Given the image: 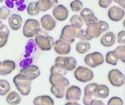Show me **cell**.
<instances>
[{
    "label": "cell",
    "mask_w": 125,
    "mask_h": 105,
    "mask_svg": "<svg viewBox=\"0 0 125 105\" xmlns=\"http://www.w3.org/2000/svg\"><path fill=\"white\" fill-rule=\"evenodd\" d=\"M125 16V10L118 7V6H112L108 10V17L111 20L114 21H119Z\"/></svg>",
    "instance_id": "2e32d148"
},
{
    "label": "cell",
    "mask_w": 125,
    "mask_h": 105,
    "mask_svg": "<svg viewBox=\"0 0 125 105\" xmlns=\"http://www.w3.org/2000/svg\"><path fill=\"white\" fill-rule=\"evenodd\" d=\"M23 20L21 15L17 14L11 15L8 18V23L11 29L13 31H18L22 26Z\"/></svg>",
    "instance_id": "44dd1931"
},
{
    "label": "cell",
    "mask_w": 125,
    "mask_h": 105,
    "mask_svg": "<svg viewBox=\"0 0 125 105\" xmlns=\"http://www.w3.org/2000/svg\"><path fill=\"white\" fill-rule=\"evenodd\" d=\"M27 13L31 16H35L40 13V11L37 7L36 2L32 1L29 4L27 7Z\"/></svg>",
    "instance_id": "1f68e13d"
},
{
    "label": "cell",
    "mask_w": 125,
    "mask_h": 105,
    "mask_svg": "<svg viewBox=\"0 0 125 105\" xmlns=\"http://www.w3.org/2000/svg\"><path fill=\"white\" fill-rule=\"evenodd\" d=\"M114 53L115 56L119 59H120L122 62H125V46L120 45L118 46L114 50Z\"/></svg>",
    "instance_id": "4dcf8cb0"
},
{
    "label": "cell",
    "mask_w": 125,
    "mask_h": 105,
    "mask_svg": "<svg viewBox=\"0 0 125 105\" xmlns=\"http://www.w3.org/2000/svg\"><path fill=\"white\" fill-rule=\"evenodd\" d=\"M40 24L38 20L35 19H28L26 20L23 28V34L26 37L31 38L36 36L40 31Z\"/></svg>",
    "instance_id": "5b68a950"
},
{
    "label": "cell",
    "mask_w": 125,
    "mask_h": 105,
    "mask_svg": "<svg viewBox=\"0 0 125 105\" xmlns=\"http://www.w3.org/2000/svg\"><path fill=\"white\" fill-rule=\"evenodd\" d=\"M70 23L73 28L76 29H81L83 26V20L78 15H74L70 18Z\"/></svg>",
    "instance_id": "83f0119b"
},
{
    "label": "cell",
    "mask_w": 125,
    "mask_h": 105,
    "mask_svg": "<svg viewBox=\"0 0 125 105\" xmlns=\"http://www.w3.org/2000/svg\"><path fill=\"white\" fill-rule=\"evenodd\" d=\"M49 81L51 84V91L53 95L58 99H62L70 86L68 79L60 73L53 72L51 73Z\"/></svg>",
    "instance_id": "6da1fadb"
},
{
    "label": "cell",
    "mask_w": 125,
    "mask_h": 105,
    "mask_svg": "<svg viewBox=\"0 0 125 105\" xmlns=\"http://www.w3.org/2000/svg\"><path fill=\"white\" fill-rule=\"evenodd\" d=\"M109 88L105 85H98L94 91V96L100 99H105L109 96Z\"/></svg>",
    "instance_id": "603a6c76"
},
{
    "label": "cell",
    "mask_w": 125,
    "mask_h": 105,
    "mask_svg": "<svg viewBox=\"0 0 125 105\" xmlns=\"http://www.w3.org/2000/svg\"><path fill=\"white\" fill-rule=\"evenodd\" d=\"M36 44L34 39H30L28 42L27 45L26 46V53L24 55V56L26 58H29V56H30L33 53H34L36 51Z\"/></svg>",
    "instance_id": "f546056e"
},
{
    "label": "cell",
    "mask_w": 125,
    "mask_h": 105,
    "mask_svg": "<svg viewBox=\"0 0 125 105\" xmlns=\"http://www.w3.org/2000/svg\"><path fill=\"white\" fill-rule=\"evenodd\" d=\"M77 37L79 38L81 40H83V41H89L90 39H92V38L88 34L87 31L86 29H81L78 31V34H77Z\"/></svg>",
    "instance_id": "836d02e7"
},
{
    "label": "cell",
    "mask_w": 125,
    "mask_h": 105,
    "mask_svg": "<svg viewBox=\"0 0 125 105\" xmlns=\"http://www.w3.org/2000/svg\"><path fill=\"white\" fill-rule=\"evenodd\" d=\"M108 80L115 87H121L125 83V77L119 69H111L108 73Z\"/></svg>",
    "instance_id": "30bf717a"
},
{
    "label": "cell",
    "mask_w": 125,
    "mask_h": 105,
    "mask_svg": "<svg viewBox=\"0 0 125 105\" xmlns=\"http://www.w3.org/2000/svg\"><path fill=\"white\" fill-rule=\"evenodd\" d=\"M33 104L34 105H54V102L51 96L43 95L35 97Z\"/></svg>",
    "instance_id": "cb8c5ba5"
},
{
    "label": "cell",
    "mask_w": 125,
    "mask_h": 105,
    "mask_svg": "<svg viewBox=\"0 0 125 105\" xmlns=\"http://www.w3.org/2000/svg\"><path fill=\"white\" fill-rule=\"evenodd\" d=\"M75 79L81 83H88L90 82L94 77L93 72L87 67H79L75 70L74 73Z\"/></svg>",
    "instance_id": "52a82bcc"
},
{
    "label": "cell",
    "mask_w": 125,
    "mask_h": 105,
    "mask_svg": "<svg viewBox=\"0 0 125 105\" xmlns=\"http://www.w3.org/2000/svg\"><path fill=\"white\" fill-rule=\"evenodd\" d=\"M65 105H80V104H78V103H77V102H70L66 103Z\"/></svg>",
    "instance_id": "f6af8a7d"
},
{
    "label": "cell",
    "mask_w": 125,
    "mask_h": 105,
    "mask_svg": "<svg viewBox=\"0 0 125 105\" xmlns=\"http://www.w3.org/2000/svg\"><path fill=\"white\" fill-rule=\"evenodd\" d=\"M113 0H99V4L103 8H108L112 3Z\"/></svg>",
    "instance_id": "60d3db41"
},
{
    "label": "cell",
    "mask_w": 125,
    "mask_h": 105,
    "mask_svg": "<svg viewBox=\"0 0 125 105\" xmlns=\"http://www.w3.org/2000/svg\"><path fill=\"white\" fill-rule=\"evenodd\" d=\"M84 62L87 66L92 68H95L103 64L104 57L100 52H94L89 53L85 56Z\"/></svg>",
    "instance_id": "ba28073f"
},
{
    "label": "cell",
    "mask_w": 125,
    "mask_h": 105,
    "mask_svg": "<svg viewBox=\"0 0 125 105\" xmlns=\"http://www.w3.org/2000/svg\"><path fill=\"white\" fill-rule=\"evenodd\" d=\"M91 105H105L102 101H100V100H94L92 102V104Z\"/></svg>",
    "instance_id": "7bdbcfd3"
},
{
    "label": "cell",
    "mask_w": 125,
    "mask_h": 105,
    "mask_svg": "<svg viewBox=\"0 0 125 105\" xmlns=\"http://www.w3.org/2000/svg\"><path fill=\"white\" fill-rule=\"evenodd\" d=\"M100 42L101 44L105 47H111L116 42V36L114 33L111 31L107 32L102 36Z\"/></svg>",
    "instance_id": "7402d4cb"
},
{
    "label": "cell",
    "mask_w": 125,
    "mask_h": 105,
    "mask_svg": "<svg viewBox=\"0 0 125 105\" xmlns=\"http://www.w3.org/2000/svg\"><path fill=\"white\" fill-rule=\"evenodd\" d=\"M69 12L66 7L62 4H59L54 7L53 10V17L59 21H63L68 17Z\"/></svg>",
    "instance_id": "5bb4252c"
},
{
    "label": "cell",
    "mask_w": 125,
    "mask_h": 105,
    "mask_svg": "<svg viewBox=\"0 0 125 105\" xmlns=\"http://www.w3.org/2000/svg\"><path fill=\"white\" fill-rule=\"evenodd\" d=\"M77 34L78 31L76 29L73 28L71 25H67L62 29L60 39L69 44H71L75 42V39L77 37Z\"/></svg>",
    "instance_id": "9c48e42d"
},
{
    "label": "cell",
    "mask_w": 125,
    "mask_h": 105,
    "mask_svg": "<svg viewBox=\"0 0 125 105\" xmlns=\"http://www.w3.org/2000/svg\"><path fill=\"white\" fill-rule=\"evenodd\" d=\"M10 91V85L5 80H0V96H3L8 94Z\"/></svg>",
    "instance_id": "f1b7e54d"
},
{
    "label": "cell",
    "mask_w": 125,
    "mask_h": 105,
    "mask_svg": "<svg viewBox=\"0 0 125 105\" xmlns=\"http://www.w3.org/2000/svg\"><path fill=\"white\" fill-rule=\"evenodd\" d=\"M32 62H33L32 58H26L23 59V60L20 63V67H21V69H22V68H24V67H28V66L31 65Z\"/></svg>",
    "instance_id": "74e56055"
},
{
    "label": "cell",
    "mask_w": 125,
    "mask_h": 105,
    "mask_svg": "<svg viewBox=\"0 0 125 105\" xmlns=\"http://www.w3.org/2000/svg\"><path fill=\"white\" fill-rule=\"evenodd\" d=\"M6 102L10 105H18L21 102V96L16 91H11L7 94Z\"/></svg>",
    "instance_id": "d4e9b609"
},
{
    "label": "cell",
    "mask_w": 125,
    "mask_h": 105,
    "mask_svg": "<svg viewBox=\"0 0 125 105\" xmlns=\"http://www.w3.org/2000/svg\"><path fill=\"white\" fill-rule=\"evenodd\" d=\"M87 29H86L88 34L92 38H97L103 33L108 31L109 25L104 20H98L97 22L87 24Z\"/></svg>",
    "instance_id": "277c9868"
},
{
    "label": "cell",
    "mask_w": 125,
    "mask_h": 105,
    "mask_svg": "<svg viewBox=\"0 0 125 105\" xmlns=\"http://www.w3.org/2000/svg\"><path fill=\"white\" fill-rule=\"evenodd\" d=\"M54 50L56 53L59 55H67L70 52V44L64 42V40L59 39L56 40L54 43Z\"/></svg>",
    "instance_id": "9a60e30c"
},
{
    "label": "cell",
    "mask_w": 125,
    "mask_h": 105,
    "mask_svg": "<svg viewBox=\"0 0 125 105\" xmlns=\"http://www.w3.org/2000/svg\"><path fill=\"white\" fill-rule=\"evenodd\" d=\"M83 7V3L80 0H74L70 3V8L73 12H79Z\"/></svg>",
    "instance_id": "e575fe53"
},
{
    "label": "cell",
    "mask_w": 125,
    "mask_h": 105,
    "mask_svg": "<svg viewBox=\"0 0 125 105\" xmlns=\"http://www.w3.org/2000/svg\"><path fill=\"white\" fill-rule=\"evenodd\" d=\"M42 29L45 31H52L56 27V20L51 15H44L40 19Z\"/></svg>",
    "instance_id": "ac0fdd59"
},
{
    "label": "cell",
    "mask_w": 125,
    "mask_h": 105,
    "mask_svg": "<svg viewBox=\"0 0 125 105\" xmlns=\"http://www.w3.org/2000/svg\"><path fill=\"white\" fill-rule=\"evenodd\" d=\"M13 83L18 92L23 96H28L31 92V81L26 78L21 74H18L13 78Z\"/></svg>",
    "instance_id": "3957f363"
},
{
    "label": "cell",
    "mask_w": 125,
    "mask_h": 105,
    "mask_svg": "<svg viewBox=\"0 0 125 105\" xmlns=\"http://www.w3.org/2000/svg\"><path fill=\"white\" fill-rule=\"evenodd\" d=\"M81 17L84 20V22L86 25L98 21V19L95 16L94 12L89 8L83 9L81 12Z\"/></svg>",
    "instance_id": "d6986e66"
},
{
    "label": "cell",
    "mask_w": 125,
    "mask_h": 105,
    "mask_svg": "<svg viewBox=\"0 0 125 105\" xmlns=\"http://www.w3.org/2000/svg\"><path fill=\"white\" fill-rule=\"evenodd\" d=\"M66 99L70 102L79 101L81 97V89L76 86H72L68 88L65 94Z\"/></svg>",
    "instance_id": "4fadbf2b"
},
{
    "label": "cell",
    "mask_w": 125,
    "mask_h": 105,
    "mask_svg": "<svg viewBox=\"0 0 125 105\" xmlns=\"http://www.w3.org/2000/svg\"><path fill=\"white\" fill-rule=\"evenodd\" d=\"M58 4V0H38L36 5L39 11L45 12L55 7Z\"/></svg>",
    "instance_id": "ffe728a7"
},
{
    "label": "cell",
    "mask_w": 125,
    "mask_h": 105,
    "mask_svg": "<svg viewBox=\"0 0 125 105\" xmlns=\"http://www.w3.org/2000/svg\"><path fill=\"white\" fill-rule=\"evenodd\" d=\"M53 72H57V73H60L63 75H65L67 73V71L64 69H62L61 68L57 67L56 66L53 65L51 68V73H53Z\"/></svg>",
    "instance_id": "f35d334b"
},
{
    "label": "cell",
    "mask_w": 125,
    "mask_h": 105,
    "mask_svg": "<svg viewBox=\"0 0 125 105\" xmlns=\"http://www.w3.org/2000/svg\"><path fill=\"white\" fill-rule=\"evenodd\" d=\"M77 61L73 56H58L55 60V66L66 71H73L75 69Z\"/></svg>",
    "instance_id": "8992f818"
},
{
    "label": "cell",
    "mask_w": 125,
    "mask_h": 105,
    "mask_svg": "<svg viewBox=\"0 0 125 105\" xmlns=\"http://www.w3.org/2000/svg\"><path fill=\"white\" fill-rule=\"evenodd\" d=\"M34 42L36 45L42 50L48 51L52 49V48L54 46V39L49 36V34L43 31L40 30V31L35 36Z\"/></svg>",
    "instance_id": "7a4b0ae2"
},
{
    "label": "cell",
    "mask_w": 125,
    "mask_h": 105,
    "mask_svg": "<svg viewBox=\"0 0 125 105\" xmlns=\"http://www.w3.org/2000/svg\"><path fill=\"white\" fill-rule=\"evenodd\" d=\"M105 61L108 64L113 65V66H116L118 62V58L115 56L114 53V50L109 51L107 54H106V57H105Z\"/></svg>",
    "instance_id": "d6a6232c"
},
{
    "label": "cell",
    "mask_w": 125,
    "mask_h": 105,
    "mask_svg": "<svg viewBox=\"0 0 125 105\" xmlns=\"http://www.w3.org/2000/svg\"><path fill=\"white\" fill-rule=\"evenodd\" d=\"M108 105H123V101L120 97L114 96L110 99L108 102Z\"/></svg>",
    "instance_id": "8d00e7d4"
},
{
    "label": "cell",
    "mask_w": 125,
    "mask_h": 105,
    "mask_svg": "<svg viewBox=\"0 0 125 105\" xmlns=\"http://www.w3.org/2000/svg\"><path fill=\"white\" fill-rule=\"evenodd\" d=\"M117 4H119L120 6H122L123 8H125V0H113Z\"/></svg>",
    "instance_id": "b9f144b4"
},
{
    "label": "cell",
    "mask_w": 125,
    "mask_h": 105,
    "mask_svg": "<svg viewBox=\"0 0 125 105\" xmlns=\"http://www.w3.org/2000/svg\"><path fill=\"white\" fill-rule=\"evenodd\" d=\"M10 0H6V4H7V5L9 7L12 8V7H13V4H12V2H10Z\"/></svg>",
    "instance_id": "ee69618b"
},
{
    "label": "cell",
    "mask_w": 125,
    "mask_h": 105,
    "mask_svg": "<svg viewBox=\"0 0 125 105\" xmlns=\"http://www.w3.org/2000/svg\"><path fill=\"white\" fill-rule=\"evenodd\" d=\"M10 16V10L5 7H0V20H6L7 18H9Z\"/></svg>",
    "instance_id": "d590c367"
},
{
    "label": "cell",
    "mask_w": 125,
    "mask_h": 105,
    "mask_svg": "<svg viewBox=\"0 0 125 105\" xmlns=\"http://www.w3.org/2000/svg\"><path fill=\"white\" fill-rule=\"evenodd\" d=\"M76 50L78 53L80 54H84L87 53L90 48H91V45L89 42H84V41H80L76 44L75 46Z\"/></svg>",
    "instance_id": "484cf974"
},
{
    "label": "cell",
    "mask_w": 125,
    "mask_h": 105,
    "mask_svg": "<svg viewBox=\"0 0 125 105\" xmlns=\"http://www.w3.org/2000/svg\"><path fill=\"white\" fill-rule=\"evenodd\" d=\"M117 42L119 44H125V31H121L117 36Z\"/></svg>",
    "instance_id": "ab89813d"
},
{
    "label": "cell",
    "mask_w": 125,
    "mask_h": 105,
    "mask_svg": "<svg viewBox=\"0 0 125 105\" xmlns=\"http://www.w3.org/2000/svg\"><path fill=\"white\" fill-rule=\"evenodd\" d=\"M3 26H4V24H3V23L0 20V30L3 28Z\"/></svg>",
    "instance_id": "bcb514c9"
},
{
    "label": "cell",
    "mask_w": 125,
    "mask_h": 105,
    "mask_svg": "<svg viewBox=\"0 0 125 105\" xmlns=\"http://www.w3.org/2000/svg\"><path fill=\"white\" fill-rule=\"evenodd\" d=\"M1 62H0V66H1Z\"/></svg>",
    "instance_id": "c3c4849f"
},
{
    "label": "cell",
    "mask_w": 125,
    "mask_h": 105,
    "mask_svg": "<svg viewBox=\"0 0 125 105\" xmlns=\"http://www.w3.org/2000/svg\"><path fill=\"white\" fill-rule=\"evenodd\" d=\"M97 84L95 83L88 84L84 89V96L83 98V103L84 105H91L94 100V91L97 87Z\"/></svg>",
    "instance_id": "7c38bea8"
},
{
    "label": "cell",
    "mask_w": 125,
    "mask_h": 105,
    "mask_svg": "<svg viewBox=\"0 0 125 105\" xmlns=\"http://www.w3.org/2000/svg\"><path fill=\"white\" fill-rule=\"evenodd\" d=\"M16 67V64L13 61L5 60L1 63L0 66V75L6 76L12 73Z\"/></svg>",
    "instance_id": "e0dca14e"
},
{
    "label": "cell",
    "mask_w": 125,
    "mask_h": 105,
    "mask_svg": "<svg viewBox=\"0 0 125 105\" xmlns=\"http://www.w3.org/2000/svg\"><path fill=\"white\" fill-rule=\"evenodd\" d=\"M3 1H4V0H0V3H1V2H2Z\"/></svg>",
    "instance_id": "7dc6e473"
},
{
    "label": "cell",
    "mask_w": 125,
    "mask_h": 105,
    "mask_svg": "<svg viewBox=\"0 0 125 105\" xmlns=\"http://www.w3.org/2000/svg\"><path fill=\"white\" fill-rule=\"evenodd\" d=\"M20 74L23 75L28 80L32 81L40 75V70L37 66L31 64L26 67L22 68L20 70Z\"/></svg>",
    "instance_id": "8fae6325"
},
{
    "label": "cell",
    "mask_w": 125,
    "mask_h": 105,
    "mask_svg": "<svg viewBox=\"0 0 125 105\" xmlns=\"http://www.w3.org/2000/svg\"><path fill=\"white\" fill-rule=\"evenodd\" d=\"M10 31L7 26L4 25L3 28L0 30V48H3L7 42Z\"/></svg>",
    "instance_id": "4316f807"
}]
</instances>
